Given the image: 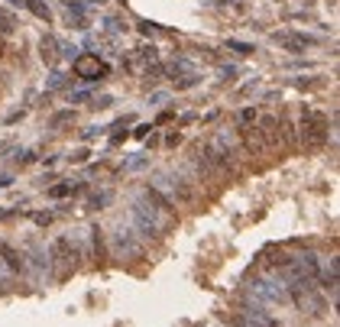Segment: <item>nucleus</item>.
<instances>
[{"label":"nucleus","mask_w":340,"mask_h":327,"mask_svg":"<svg viewBox=\"0 0 340 327\" xmlns=\"http://www.w3.org/2000/svg\"><path fill=\"white\" fill-rule=\"evenodd\" d=\"M130 217H133V227H136L139 237H165L169 234V227L175 224V214H172V204L162 201L159 191H143L136 195L130 208Z\"/></svg>","instance_id":"obj_1"},{"label":"nucleus","mask_w":340,"mask_h":327,"mask_svg":"<svg viewBox=\"0 0 340 327\" xmlns=\"http://www.w3.org/2000/svg\"><path fill=\"white\" fill-rule=\"evenodd\" d=\"M153 191H165L162 198L165 204H194V181L185 178V172H175V169L159 172Z\"/></svg>","instance_id":"obj_2"},{"label":"nucleus","mask_w":340,"mask_h":327,"mask_svg":"<svg viewBox=\"0 0 340 327\" xmlns=\"http://www.w3.org/2000/svg\"><path fill=\"white\" fill-rule=\"evenodd\" d=\"M110 256L114 259H139L143 256V243L139 234L126 224H117L114 234H110Z\"/></svg>","instance_id":"obj_3"},{"label":"nucleus","mask_w":340,"mask_h":327,"mask_svg":"<svg viewBox=\"0 0 340 327\" xmlns=\"http://www.w3.org/2000/svg\"><path fill=\"white\" fill-rule=\"evenodd\" d=\"M302 140L308 149H317V146H324L327 140V117L324 114H317V110H305L302 114Z\"/></svg>","instance_id":"obj_4"},{"label":"nucleus","mask_w":340,"mask_h":327,"mask_svg":"<svg viewBox=\"0 0 340 327\" xmlns=\"http://www.w3.org/2000/svg\"><path fill=\"white\" fill-rule=\"evenodd\" d=\"M249 292L256 295V304H288L292 298H288V288L282 285V282L276 279H253L249 282Z\"/></svg>","instance_id":"obj_5"},{"label":"nucleus","mask_w":340,"mask_h":327,"mask_svg":"<svg viewBox=\"0 0 340 327\" xmlns=\"http://www.w3.org/2000/svg\"><path fill=\"white\" fill-rule=\"evenodd\" d=\"M75 75L78 78H85V81H101V78H107V62H101L97 55H91V52H85V55H75Z\"/></svg>","instance_id":"obj_6"},{"label":"nucleus","mask_w":340,"mask_h":327,"mask_svg":"<svg viewBox=\"0 0 340 327\" xmlns=\"http://www.w3.org/2000/svg\"><path fill=\"white\" fill-rule=\"evenodd\" d=\"M276 42H278V46H285L288 52H305V46H308L311 39H305V36H292V32H278Z\"/></svg>","instance_id":"obj_7"},{"label":"nucleus","mask_w":340,"mask_h":327,"mask_svg":"<svg viewBox=\"0 0 340 327\" xmlns=\"http://www.w3.org/2000/svg\"><path fill=\"white\" fill-rule=\"evenodd\" d=\"M23 3H26V7H30L36 16H39V20H46V23L52 20V10H49L46 3H42V0H23Z\"/></svg>","instance_id":"obj_8"},{"label":"nucleus","mask_w":340,"mask_h":327,"mask_svg":"<svg viewBox=\"0 0 340 327\" xmlns=\"http://www.w3.org/2000/svg\"><path fill=\"white\" fill-rule=\"evenodd\" d=\"M13 30H16V20H13V13L0 7V32H3V36H10Z\"/></svg>","instance_id":"obj_9"},{"label":"nucleus","mask_w":340,"mask_h":327,"mask_svg":"<svg viewBox=\"0 0 340 327\" xmlns=\"http://www.w3.org/2000/svg\"><path fill=\"white\" fill-rule=\"evenodd\" d=\"M39 49H42V59H46V62H55V49H59V42H55L52 36H46Z\"/></svg>","instance_id":"obj_10"},{"label":"nucleus","mask_w":340,"mask_h":327,"mask_svg":"<svg viewBox=\"0 0 340 327\" xmlns=\"http://www.w3.org/2000/svg\"><path fill=\"white\" fill-rule=\"evenodd\" d=\"M3 256H7V263H10V269H23V256H16V249H10V246H3Z\"/></svg>","instance_id":"obj_11"},{"label":"nucleus","mask_w":340,"mask_h":327,"mask_svg":"<svg viewBox=\"0 0 340 327\" xmlns=\"http://www.w3.org/2000/svg\"><path fill=\"white\" fill-rule=\"evenodd\" d=\"M227 46H230L233 52H240V55H249V52H253V46H249V42H240V39H227Z\"/></svg>","instance_id":"obj_12"},{"label":"nucleus","mask_w":340,"mask_h":327,"mask_svg":"<svg viewBox=\"0 0 340 327\" xmlns=\"http://www.w3.org/2000/svg\"><path fill=\"white\" fill-rule=\"evenodd\" d=\"M65 123H75V114H71V110H65V114H55V117H52V126H65Z\"/></svg>","instance_id":"obj_13"},{"label":"nucleus","mask_w":340,"mask_h":327,"mask_svg":"<svg viewBox=\"0 0 340 327\" xmlns=\"http://www.w3.org/2000/svg\"><path fill=\"white\" fill-rule=\"evenodd\" d=\"M191 85H198V75H182V81L175 88H191Z\"/></svg>","instance_id":"obj_14"},{"label":"nucleus","mask_w":340,"mask_h":327,"mask_svg":"<svg viewBox=\"0 0 340 327\" xmlns=\"http://www.w3.org/2000/svg\"><path fill=\"white\" fill-rule=\"evenodd\" d=\"M13 3H23V0H13Z\"/></svg>","instance_id":"obj_15"}]
</instances>
